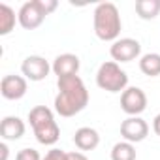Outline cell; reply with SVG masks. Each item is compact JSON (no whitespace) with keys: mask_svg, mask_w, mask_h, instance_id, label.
<instances>
[{"mask_svg":"<svg viewBox=\"0 0 160 160\" xmlns=\"http://www.w3.org/2000/svg\"><path fill=\"white\" fill-rule=\"evenodd\" d=\"M15 28V12L8 4H0V36H8Z\"/></svg>","mask_w":160,"mask_h":160,"instance_id":"16","label":"cell"},{"mask_svg":"<svg viewBox=\"0 0 160 160\" xmlns=\"http://www.w3.org/2000/svg\"><path fill=\"white\" fill-rule=\"evenodd\" d=\"M42 160H68V152L62 151V149H55V147H53L51 151L45 152V156H43Z\"/></svg>","mask_w":160,"mask_h":160,"instance_id":"19","label":"cell"},{"mask_svg":"<svg viewBox=\"0 0 160 160\" xmlns=\"http://www.w3.org/2000/svg\"><path fill=\"white\" fill-rule=\"evenodd\" d=\"M136 13L143 21H152L160 13V0H138L136 2Z\"/></svg>","mask_w":160,"mask_h":160,"instance_id":"14","label":"cell"},{"mask_svg":"<svg viewBox=\"0 0 160 160\" xmlns=\"http://www.w3.org/2000/svg\"><path fill=\"white\" fill-rule=\"evenodd\" d=\"M28 122L32 132L42 145H55L60 138V128L55 121V115L45 106H36L28 111Z\"/></svg>","mask_w":160,"mask_h":160,"instance_id":"3","label":"cell"},{"mask_svg":"<svg viewBox=\"0 0 160 160\" xmlns=\"http://www.w3.org/2000/svg\"><path fill=\"white\" fill-rule=\"evenodd\" d=\"M139 70L141 73L149 77H158L160 75V53H145L139 58Z\"/></svg>","mask_w":160,"mask_h":160,"instance_id":"15","label":"cell"},{"mask_svg":"<svg viewBox=\"0 0 160 160\" xmlns=\"http://www.w3.org/2000/svg\"><path fill=\"white\" fill-rule=\"evenodd\" d=\"M58 94L55 96V111L60 117H73L89 104V91L79 75L57 79Z\"/></svg>","mask_w":160,"mask_h":160,"instance_id":"1","label":"cell"},{"mask_svg":"<svg viewBox=\"0 0 160 160\" xmlns=\"http://www.w3.org/2000/svg\"><path fill=\"white\" fill-rule=\"evenodd\" d=\"M73 143L79 151H94L100 145V134L91 126H81L73 134Z\"/></svg>","mask_w":160,"mask_h":160,"instance_id":"13","label":"cell"},{"mask_svg":"<svg viewBox=\"0 0 160 160\" xmlns=\"http://www.w3.org/2000/svg\"><path fill=\"white\" fill-rule=\"evenodd\" d=\"M121 136L128 143H139L149 136V124L141 117H128L121 122Z\"/></svg>","mask_w":160,"mask_h":160,"instance_id":"9","label":"cell"},{"mask_svg":"<svg viewBox=\"0 0 160 160\" xmlns=\"http://www.w3.org/2000/svg\"><path fill=\"white\" fill-rule=\"evenodd\" d=\"M68 160H89V158L81 151H72V152H68Z\"/></svg>","mask_w":160,"mask_h":160,"instance_id":"21","label":"cell"},{"mask_svg":"<svg viewBox=\"0 0 160 160\" xmlns=\"http://www.w3.org/2000/svg\"><path fill=\"white\" fill-rule=\"evenodd\" d=\"M21 72L27 79L30 81H43V79L49 75V72H53V66L40 55H30L23 60L21 64Z\"/></svg>","mask_w":160,"mask_h":160,"instance_id":"7","label":"cell"},{"mask_svg":"<svg viewBox=\"0 0 160 160\" xmlns=\"http://www.w3.org/2000/svg\"><path fill=\"white\" fill-rule=\"evenodd\" d=\"M94 34L102 42H117L122 30V21L117 6L113 2H100L92 13Z\"/></svg>","mask_w":160,"mask_h":160,"instance_id":"2","label":"cell"},{"mask_svg":"<svg viewBox=\"0 0 160 160\" xmlns=\"http://www.w3.org/2000/svg\"><path fill=\"white\" fill-rule=\"evenodd\" d=\"M152 130H154L156 136H160V113L152 119Z\"/></svg>","mask_w":160,"mask_h":160,"instance_id":"22","label":"cell"},{"mask_svg":"<svg viewBox=\"0 0 160 160\" xmlns=\"http://www.w3.org/2000/svg\"><path fill=\"white\" fill-rule=\"evenodd\" d=\"M28 83H27V77L25 75H4L2 81H0V92L6 100H21L27 94Z\"/></svg>","mask_w":160,"mask_h":160,"instance_id":"10","label":"cell"},{"mask_svg":"<svg viewBox=\"0 0 160 160\" xmlns=\"http://www.w3.org/2000/svg\"><path fill=\"white\" fill-rule=\"evenodd\" d=\"M15 160H42V156H40V152H38L36 149L25 147V149H21V151L15 154Z\"/></svg>","mask_w":160,"mask_h":160,"instance_id":"18","label":"cell"},{"mask_svg":"<svg viewBox=\"0 0 160 160\" xmlns=\"http://www.w3.org/2000/svg\"><path fill=\"white\" fill-rule=\"evenodd\" d=\"M96 85L102 91L122 94L128 89V75L115 60H106L96 72Z\"/></svg>","mask_w":160,"mask_h":160,"instance_id":"4","label":"cell"},{"mask_svg":"<svg viewBox=\"0 0 160 160\" xmlns=\"http://www.w3.org/2000/svg\"><path fill=\"white\" fill-rule=\"evenodd\" d=\"M0 152H2V158H0V160H8V154H10V149H8V145H6V141H4V143H0Z\"/></svg>","mask_w":160,"mask_h":160,"instance_id":"23","label":"cell"},{"mask_svg":"<svg viewBox=\"0 0 160 160\" xmlns=\"http://www.w3.org/2000/svg\"><path fill=\"white\" fill-rule=\"evenodd\" d=\"M109 55L117 64L119 62H132L141 55V43L134 38H119L109 47Z\"/></svg>","mask_w":160,"mask_h":160,"instance_id":"6","label":"cell"},{"mask_svg":"<svg viewBox=\"0 0 160 160\" xmlns=\"http://www.w3.org/2000/svg\"><path fill=\"white\" fill-rule=\"evenodd\" d=\"M136 147L128 141H119L111 149V160H136Z\"/></svg>","mask_w":160,"mask_h":160,"instance_id":"17","label":"cell"},{"mask_svg":"<svg viewBox=\"0 0 160 160\" xmlns=\"http://www.w3.org/2000/svg\"><path fill=\"white\" fill-rule=\"evenodd\" d=\"M53 73L60 79V77H70V75H77L79 72V57L73 55V53H62L58 55L55 60H53Z\"/></svg>","mask_w":160,"mask_h":160,"instance_id":"11","label":"cell"},{"mask_svg":"<svg viewBox=\"0 0 160 160\" xmlns=\"http://www.w3.org/2000/svg\"><path fill=\"white\" fill-rule=\"evenodd\" d=\"M47 15L42 12L40 4H38V0H28V2H25L21 8H19V13H17V21L19 25L25 28V30H34L38 28L43 19Z\"/></svg>","mask_w":160,"mask_h":160,"instance_id":"8","label":"cell"},{"mask_svg":"<svg viewBox=\"0 0 160 160\" xmlns=\"http://www.w3.org/2000/svg\"><path fill=\"white\" fill-rule=\"evenodd\" d=\"M121 109L128 117H139L147 109V94L139 87H128L121 94Z\"/></svg>","mask_w":160,"mask_h":160,"instance_id":"5","label":"cell"},{"mask_svg":"<svg viewBox=\"0 0 160 160\" xmlns=\"http://www.w3.org/2000/svg\"><path fill=\"white\" fill-rule=\"evenodd\" d=\"M25 121L19 119V117H13V115H8L2 119L0 122V136H2L4 141H17L25 136Z\"/></svg>","mask_w":160,"mask_h":160,"instance_id":"12","label":"cell"},{"mask_svg":"<svg viewBox=\"0 0 160 160\" xmlns=\"http://www.w3.org/2000/svg\"><path fill=\"white\" fill-rule=\"evenodd\" d=\"M38 4H40L42 12H43L45 15L53 13V12L57 10V6H58V2H57V0H38Z\"/></svg>","mask_w":160,"mask_h":160,"instance_id":"20","label":"cell"}]
</instances>
